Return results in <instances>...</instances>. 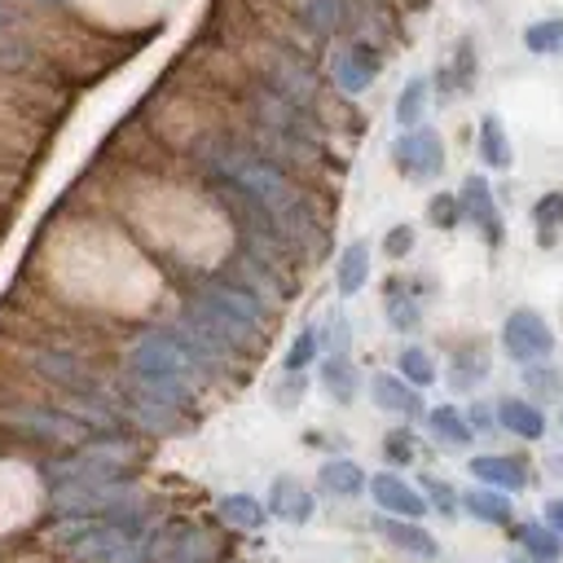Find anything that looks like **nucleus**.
Wrapping results in <instances>:
<instances>
[{"instance_id": "nucleus-1", "label": "nucleus", "mask_w": 563, "mask_h": 563, "mask_svg": "<svg viewBox=\"0 0 563 563\" xmlns=\"http://www.w3.org/2000/svg\"><path fill=\"white\" fill-rule=\"evenodd\" d=\"M189 158L211 189H233L246 202H255L286 233V242L303 264L325 255V220L317 202L308 198L299 176L277 158H268L246 132H224V128L198 132L189 145Z\"/></svg>"}, {"instance_id": "nucleus-2", "label": "nucleus", "mask_w": 563, "mask_h": 563, "mask_svg": "<svg viewBox=\"0 0 563 563\" xmlns=\"http://www.w3.org/2000/svg\"><path fill=\"white\" fill-rule=\"evenodd\" d=\"M229 365L216 361L176 317L172 321H154L145 330H136L123 347V369H119V387L132 396H145L163 409L176 413H194L198 396L224 378Z\"/></svg>"}, {"instance_id": "nucleus-3", "label": "nucleus", "mask_w": 563, "mask_h": 563, "mask_svg": "<svg viewBox=\"0 0 563 563\" xmlns=\"http://www.w3.org/2000/svg\"><path fill=\"white\" fill-rule=\"evenodd\" d=\"M176 321L216 361H224L233 369L238 361H246V356L260 352V343H264V334L273 325V308L255 290H246L242 282H233V277L220 273V277H202V282L189 286Z\"/></svg>"}, {"instance_id": "nucleus-4", "label": "nucleus", "mask_w": 563, "mask_h": 563, "mask_svg": "<svg viewBox=\"0 0 563 563\" xmlns=\"http://www.w3.org/2000/svg\"><path fill=\"white\" fill-rule=\"evenodd\" d=\"M154 519H48L44 541L70 563H150Z\"/></svg>"}, {"instance_id": "nucleus-5", "label": "nucleus", "mask_w": 563, "mask_h": 563, "mask_svg": "<svg viewBox=\"0 0 563 563\" xmlns=\"http://www.w3.org/2000/svg\"><path fill=\"white\" fill-rule=\"evenodd\" d=\"M18 361H22V369L31 378H40L44 387H53L62 400H101V396H114L119 391V383H110L88 352H79L75 343H62V339L22 343L18 347Z\"/></svg>"}, {"instance_id": "nucleus-6", "label": "nucleus", "mask_w": 563, "mask_h": 563, "mask_svg": "<svg viewBox=\"0 0 563 563\" xmlns=\"http://www.w3.org/2000/svg\"><path fill=\"white\" fill-rule=\"evenodd\" d=\"M141 453H136V440L128 431H114V435H92L88 444L79 449H66V453H53L40 462V475H44V488H70V484H114V479H132Z\"/></svg>"}, {"instance_id": "nucleus-7", "label": "nucleus", "mask_w": 563, "mask_h": 563, "mask_svg": "<svg viewBox=\"0 0 563 563\" xmlns=\"http://www.w3.org/2000/svg\"><path fill=\"white\" fill-rule=\"evenodd\" d=\"M0 435L18 440V444H35V449H79L88 444L97 431L88 422H79L62 400H0Z\"/></svg>"}, {"instance_id": "nucleus-8", "label": "nucleus", "mask_w": 563, "mask_h": 563, "mask_svg": "<svg viewBox=\"0 0 563 563\" xmlns=\"http://www.w3.org/2000/svg\"><path fill=\"white\" fill-rule=\"evenodd\" d=\"M391 163L405 180H435L444 176V136L435 128H409L391 141Z\"/></svg>"}, {"instance_id": "nucleus-9", "label": "nucleus", "mask_w": 563, "mask_h": 563, "mask_svg": "<svg viewBox=\"0 0 563 563\" xmlns=\"http://www.w3.org/2000/svg\"><path fill=\"white\" fill-rule=\"evenodd\" d=\"M501 352L519 365H537L554 352V330L537 308H515L501 321Z\"/></svg>"}, {"instance_id": "nucleus-10", "label": "nucleus", "mask_w": 563, "mask_h": 563, "mask_svg": "<svg viewBox=\"0 0 563 563\" xmlns=\"http://www.w3.org/2000/svg\"><path fill=\"white\" fill-rule=\"evenodd\" d=\"M150 563H216V537L198 523H158L150 541Z\"/></svg>"}, {"instance_id": "nucleus-11", "label": "nucleus", "mask_w": 563, "mask_h": 563, "mask_svg": "<svg viewBox=\"0 0 563 563\" xmlns=\"http://www.w3.org/2000/svg\"><path fill=\"white\" fill-rule=\"evenodd\" d=\"M378 70H383V53L369 40H347L330 57V79L343 97H361L365 88H374Z\"/></svg>"}, {"instance_id": "nucleus-12", "label": "nucleus", "mask_w": 563, "mask_h": 563, "mask_svg": "<svg viewBox=\"0 0 563 563\" xmlns=\"http://www.w3.org/2000/svg\"><path fill=\"white\" fill-rule=\"evenodd\" d=\"M457 202H462V220H471V224L484 233L488 246H501L506 224H501V211H497V198H493L488 176L471 172V176L462 180V189H457Z\"/></svg>"}, {"instance_id": "nucleus-13", "label": "nucleus", "mask_w": 563, "mask_h": 563, "mask_svg": "<svg viewBox=\"0 0 563 563\" xmlns=\"http://www.w3.org/2000/svg\"><path fill=\"white\" fill-rule=\"evenodd\" d=\"M369 497H374V506L383 510V515H396V519H422V515H431V506H427V497H422V488H413L405 475H396V471H378V475H369Z\"/></svg>"}, {"instance_id": "nucleus-14", "label": "nucleus", "mask_w": 563, "mask_h": 563, "mask_svg": "<svg viewBox=\"0 0 563 563\" xmlns=\"http://www.w3.org/2000/svg\"><path fill=\"white\" fill-rule=\"evenodd\" d=\"M369 528L391 545V550H400V554H409V559H422V563H431V559H440V541L422 528V523H413V519H396V515H374L369 519Z\"/></svg>"}, {"instance_id": "nucleus-15", "label": "nucleus", "mask_w": 563, "mask_h": 563, "mask_svg": "<svg viewBox=\"0 0 563 563\" xmlns=\"http://www.w3.org/2000/svg\"><path fill=\"white\" fill-rule=\"evenodd\" d=\"M369 400H374V409L396 413V418H427L422 391H418V387H409L400 374H387V369L369 378Z\"/></svg>"}, {"instance_id": "nucleus-16", "label": "nucleus", "mask_w": 563, "mask_h": 563, "mask_svg": "<svg viewBox=\"0 0 563 563\" xmlns=\"http://www.w3.org/2000/svg\"><path fill=\"white\" fill-rule=\"evenodd\" d=\"M268 519H282V523H308L312 519V510H317V501H312V493L295 479V475H277L273 484H268Z\"/></svg>"}, {"instance_id": "nucleus-17", "label": "nucleus", "mask_w": 563, "mask_h": 563, "mask_svg": "<svg viewBox=\"0 0 563 563\" xmlns=\"http://www.w3.org/2000/svg\"><path fill=\"white\" fill-rule=\"evenodd\" d=\"M466 471L484 484V488H497V493H519L528 488V466L510 453H479L466 462Z\"/></svg>"}, {"instance_id": "nucleus-18", "label": "nucleus", "mask_w": 563, "mask_h": 563, "mask_svg": "<svg viewBox=\"0 0 563 563\" xmlns=\"http://www.w3.org/2000/svg\"><path fill=\"white\" fill-rule=\"evenodd\" d=\"M317 378H321V387L334 405H352L361 396V369L347 352H325L321 365H317Z\"/></svg>"}, {"instance_id": "nucleus-19", "label": "nucleus", "mask_w": 563, "mask_h": 563, "mask_svg": "<svg viewBox=\"0 0 563 563\" xmlns=\"http://www.w3.org/2000/svg\"><path fill=\"white\" fill-rule=\"evenodd\" d=\"M317 488L330 497H361V493H369V475L352 457H325L317 466Z\"/></svg>"}, {"instance_id": "nucleus-20", "label": "nucleus", "mask_w": 563, "mask_h": 563, "mask_svg": "<svg viewBox=\"0 0 563 563\" xmlns=\"http://www.w3.org/2000/svg\"><path fill=\"white\" fill-rule=\"evenodd\" d=\"M497 427L519 435V440H541L545 435V413L523 396H501L497 400Z\"/></svg>"}, {"instance_id": "nucleus-21", "label": "nucleus", "mask_w": 563, "mask_h": 563, "mask_svg": "<svg viewBox=\"0 0 563 563\" xmlns=\"http://www.w3.org/2000/svg\"><path fill=\"white\" fill-rule=\"evenodd\" d=\"M347 9H352V0H299L295 18H299L303 35H312V40H330V35L347 22Z\"/></svg>"}, {"instance_id": "nucleus-22", "label": "nucleus", "mask_w": 563, "mask_h": 563, "mask_svg": "<svg viewBox=\"0 0 563 563\" xmlns=\"http://www.w3.org/2000/svg\"><path fill=\"white\" fill-rule=\"evenodd\" d=\"M365 282H369V242H347L343 251H339V260H334V290L343 295V299H352V295H361L365 290Z\"/></svg>"}, {"instance_id": "nucleus-23", "label": "nucleus", "mask_w": 563, "mask_h": 563, "mask_svg": "<svg viewBox=\"0 0 563 563\" xmlns=\"http://www.w3.org/2000/svg\"><path fill=\"white\" fill-rule=\"evenodd\" d=\"M383 317L396 334H413L422 325V303H418V295H409L405 277H391V286L383 290Z\"/></svg>"}, {"instance_id": "nucleus-24", "label": "nucleus", "mask_w": 563, "mask_h": 563, "mask_svg": "<svg viewBox=\"0 0 563 563\" xmlns=\"http://www.w3.org/2000/svg\"><path fill=\"white\" fill-rule=\"evenodd\" d=\"M427 431H431V440H440L444 449H466V444L475 440V431H471V422H466V409H457V405H431V409H427Z\"/></svg>"}, {"instance_id": "nucleus-25", "label": "nucleus", "mask_w": 563, "mask_h": 563, "mask_svg": "<svg viewBox=\"0 0 563 563\" xmlns=\"http://www.w3.org/2000/svg\"><path fill=\"white\" fill-rule=\"evenodd\" d=\"M216 515H220L229 528H238V532H260V528L268 523V506H264L260 497H251V493H224V497L216 501Z\"/></svg>"}, {"instance_id": "nucleus-26", "label": "nucleus", "mask_w": 563, "mask_h": 563, "mask_svg": "<svg viewBox=\"0 0 563 563\" xmlns=\"http://www.w3.org/2000/svg\"><path fill=\"white\" fill-rule=\"evenodd\" d=\"M462 510H466L471 519H479V523H497V528H506V523L515 519L510 497L497 493V488H484V484H475V488L462 493Z\"/></svg>"}, {"instance_id": "nucleus-27", "label": "nucleus", "mask_w": 563, "mask_h": 563, "mask_svg": "<svg viewBox=\"0 0 563 563\" xmlns=\"http://www.w3.org/2000/svg\"><path fill=\"white\" fill-rule=\"evenodd\" d=\"M515 545L532 563H559L563 559V537L550 523H515Z\"/></svg>"}, {"instance_id": "nucleus-28", "label": "nucleus", "mask_w": 563, "mask_h": 563, "mask_svg": "<svg viewBox=\"0 0 563 563\" xmlns=\"http://www.w3.org/2000/svg\"><path fill=\"white\" fill-rule=\"evenodd\" d=\"M427 106H431V79H427V75L405 79V88H400V97H396V123H400V132L422 128Z\"/></svg>"}, {"instance_id": "nucleus-29", "label": "nucleus", "mask_w": 563, "mask_h": 563, "mask_svg": "<svg viewBox=\"0 0 563 563\" xmlns=\"http://www.w3.org/2000/svg\"><path fill=\"white\" fill-rule=\"evenodd\" d=\"M475 150H479V163H484V167H493V172H506V167H510V141H506V128H501L497 114H484V119H479Z\"/></svg>"}, {"instance_id": "nucleus-30", "label": "nucleus", "mask_w": 563, "mask_h": 563, "mask_svg": "<svg viewBox=\"0 0 563 563\" xmlns=\"http://www.w3.org/2000/svg\"><path fill=\"white\" fill-rule=\"evenodd\" d=\"M396 374L409 383V387H431L435 378H440V369H435V356L427 352V347H418V343H405L400 347V356H396Z\"/></svg>"}, {"instance_id": "nucleus-31", "label": "nucleus", "mask_w": 563, "mask_h": 563, "mask_svg": "<svg viewBox=\"0 0 563 563\" xmlns=\"http://www.w3.org/2000/svg\"><path fill=\"white\" fill-rule=\"evenodd\" d=\"M321 352H325L321 325H303V330L290 339V347H286V356H282V369H286V374H303L308 365H317Z\"/></svg>"}, {"instance_id": "nucleus-32", "label": "nucleus", "mask_w": 563, "mask_h": 563, "mask_svg": "<svg viewBox=\"0 0 563 563\" xmlns=\"http://www.w3.org/2000/svg\"><path fill=\"white\" fill-rule=\"evenodd\" d=\"M484 374H488V356H484V347H462V352H453L449 383H453L457 391L479 387V378H484Z\"/></svg>"}, {"instance_id": "nucleus-33", "label": "nucleus", "mask_w": 563, "mask_h": 563, "mask_svg": "<svg viewBox=\"0 0 563 563\" xmlns=\"http://www.w3.org/2000/svg\"><path fill=\"white\" fill-rule=\"evenodd\" d=\"M523 48L537 57H559L563 53V18H541L523 31Z\"/></svg>"}, {"instance_id": "nucleus-34", "label": "nucleus", "mask_w": 563, "mask_h": 563, "mask_svg": "<svg viewBox=\"0 0 563 563\" xmlns=\"http://www.w3.org/2000/svg\"><path fill=\"white\" fill-rule=\"evenodd\" d=\"M532 224H537L541 246H550L554 233H559V224H563V189H550V194L537 198V207H532Z\"/></svg>"}, {"instance_id": "nucleus-35", "label": "nucleus", "mask_w": 563, "mask_h": 563, "mask_svg": "<svg viewBox=\"0 0 563 563\" xmlns=\"http://www.w3.org/2000/svg\"><path fill=\"white\" fill-rule=\"evenodd\" d=\"M422 497H427V506L435 510V515H444V519H457V510H462V493H453V484H444L440 475H422Z\"/></svg>"}, {"instance_id": "nucleus-36", "label": "nucleus", "mask_w": 563, "mask_h": 563, "mask_svg": "<svg viewBox=\"0 0 563 563\" xmlns=\"http://www.w3.org/2000/svg\"><path fill=\"white\" fill-rule=\"evenodd\" d=\"M523 387L532 391V396H541V400H550V396H559L563 391V378H559V369H550V365H523Z\"/></svg>"}, {"instance_id": "nucleus-37", "label": "nucleus", "mask_w": 563, "mask_h": 563, "mask_svg": "<svg viewBox=\"0 0 563 563\" xmlns=\"http://www.w3.org/2000/svg\"><path fill=\"white\" fill-rule=\"evenodd\" d=\"M427 220H431L435 229H457V224H462V202H457V194H431Z\"/></svg>"}, {"instance_id": "nucleus-38", "label": "nucleus", "mask_w": 563, "mask_h": 563, "mask_svg": "<svg viewBox=\"0 0 563 563\" xmlns=\"http://www.w3.org/2000/svg\"><path fill=\"white\" fill-rule=\"evenodd\" d=\"M413 431L409 427H391L387 435H383V457L391 462V466H409L413 462Z\"/></svg>"}, {"instance_id": "nucleus-39", "label": "nucleus", "mask_w": 563, "mask_h": 563, "mask_svg": "<svg viewBox=\"0 0 563 563\" xmlns=\"http://www.w3.org/2000/svg\"><path fill=\"white\" fill-rule=\"evenodd\" d=\"M321 339H325V352H347V347H352V325H347V317H343V312H330V317L321 321Z\"/></svg>"}, {"instance_id": "nucleus-40", "label": "nucleus", "mask_w": 563, "mask_h": 563, "mask_svg": "<svg viewBox=\"0 0 563 563\" xmlns=\"http://www.w3.org/2000/svg\"><path fill=\"white\" fill-rule=\"evenodd\" d=\"M413 242H418L413 224H391V229L383 233V255H387V260H405V255L413 251Z\"/></svg>"}, {"instance_id": "nucleus-41", "label": "nucleus", "mask_w": 563, "mask_h": 563, "mask_svg": "<svg viewBox=\"0 0 563 563\" xmlns=\"http://www.w3.org/2000/svg\"><path fill=\"white\" fill-rule=\"evenodd\" d=\"M303 387H308V378H303V374H282V378L273 383V405L295 409V405H299V396H303Z\"/></svg>"}, {"instance_id": "nucleus-42", "label": "nucleus", "mask_w": 563, "mask_h": 563, "mask_svg": "<svg viewBox=\"0 0 563 563\" xmlns=\"http://www.w3.org/2000/svg\"><path fill=\"white\" fill-rule=\"evenodd\" d=\"M466 422H471V431H479V435H488V431H497V405H471L466 409Z\"/></svg>"}, {"instance_id": "nucleus-43", "label": "nucleus", "mask_w": 563, "mask_h": 563, "mask_svg": "<svg viewBox=\"0 0 563 563\" xmlns=\"http://www.w3.org/2000/svg\"><path fill=\"white\" fill-rule=\"evenodd\" d=\"M4 35H18V9H13V0H0V40Z\"/></svg>"}, {"instance_id": "nucleus-44", "label": "nucleus", "mask_w": 563, "mask_h": 563, "mask_svg": "<svg viewBox=\"0 0 563 563\" xmlns=\"http://www.w3.org/2000/svg\"><path fill=\"white\" fill-rule=\"evenodd\" d=\"M545 523L563 537V497H550V501H545Z\"/></svg>"}, {"instance_id": "nucleus-45", "label": "nucleus", "mask_w": 563, "mask_h": 563, "mask_svg": "<svg viewBox=\"0 0 563 563\" xmlns=\"http://www.w3.org/2000/svg\"><path fill=\"white\" fill-rule=\"evenodd\" d=\"M550 475H563V453H554V457H550Z\"/></svg>"}, {"instance_id": "nucleus-46", "label": "nucleus", "mask_w": 563, "mask_h": 563, "mask_svg": "<svg viewBox=\"0 0 563 563\" xmlns=\"http://www.w3.org/2000/svg\"><path fill=\"white\" fill-rule=\"evenodd\" d=\"M26 4H35V9H62V0H26Z\"/></svg>"}]
</instances>
